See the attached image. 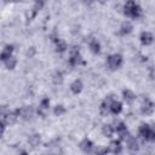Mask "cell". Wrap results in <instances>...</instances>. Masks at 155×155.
Masks as SVG:
<instances>
[{
  "label": "cell",
  "instance_id": "cell-1",
  "mask_svg": "<svg viewBox=\"0 0 155 155\" xmlns=\"http://www.w3.org/2000/svg\"><path fill=\"white\" fill-rule=\"evenodd\" d=\"M125 13L127 16H130V17H134L136 18V17H138L140 15V8L136 2L128 1L125 5Z\"/></svg>",
  "mask_w": 155,
  "mask_h": 155
},
{
  "label": "cell",
  "instance_id": "cell-2",
  "mask_svg": "<svg viewBox=\"0 0 155 155\" xmlns=\"http://www.w3.org/2000/svg\"><path fill=\"white\" fill-rule=\"evenodd\" d=\"M139 136L147 140H154L155 139V132L148 126V125H142L139 128Z\"/></svg>",
  "mask_w": 155,
  "mask_h": 155
},
{
  "label": "cell",
  "instance_id": "cell-3",
  "mask_svg": "<svg viewBox=\"0 0 155 155\" xmlns=\"http://www.w3.org/2000/svg\"><path fill=\"white\" fill-rule=\"evenodd\" d=\"M122 64V57L120 54H113L108 58V65L110 69H117Z\"/></svg>",
  "mask_w": 155,
  "mask_h": 155
},
{
  "label": "cell",
  "instance_id": "cell-4",
  "mask_svg": "<svg viewBox=\"0 0 155 155\" xmlns=\"http://www.w3.org/2000/svg\"><path fill=\"white\" fill-rule=\"evenodd\" d=\"M153 110H154V104L149 99H144L143 104H142V111L144 114H150V113H153Z\"/></svg>",
  "mask_w": 155,
  "mask_h": 155
},
{
  "label": "cell",
  "instance_id": "cell-5",
  "mask_svg": "<svg viewBox=\"0 0 155 155\" xmlns=\"http://www.w3.org/2000/svg\"><path fill=\"white\" fill-rule=\"evenodd\" d=\"M12 51H13V47L11 46V45H7L4 50H2V52H1V59L5 62V61H7L10 57H12L11 54H12Z\"/></svg>",
  "mask_w": 155,
  "mask_h": 155
},
{
  "label": "cell",
  "instance_id": "cell-6",
  "mask_svg": "<svg viewBox=\"0 0 155 155\" xmlns=\"http://www.w3.org/2000/svg\"><path fill=\"white\" fill-rule=\"evenodd\" d=\"M140 41L144 45H149V44L153 42V35L149 31H143L142 35H140Z\"/></svg>",
  "mask_w": 155,
  "mask_h": 155
},
{
  "label": "cell",
  "instance_id": "cell-7",
  "mask_svg": "<svg viewBox=\"0 0 155 155\" xmlns=\"http://www.w3.org/2000/svg\"><path fill=\"white\" fill-rule=\"evenodd\" d=\"M121 149H122V147H121V144H120V142H111V144L109 145V150L113 153V154H119L120 151H121Z\"/></svg>",
  "mask_w": 155,
  "mask_h": 155
},
{
  "label": "cell",
  "instance_id": "cell-8",
  "mask_svg": "<svg viewBox=\"0 0 155 155\" xmlns=\"http://www.w3.org/2000/svg\"><path fill=\"white\" fill-rule=\"evenodd\" d=\"M121 110H122V105H121V103L117 102V101L113 102V104L110 105V113H113V114H119Z\"/></svg>",
  "mask_w": 155,
  "mask_h": 155
},
{
  "label": "cell",
  "instance_id": "cell-9",
  "mask_svg": "<svg viewBox=\"0 0 155 155\" xmlns=\"http://www.w3.org/2000/svg\"><path fill=\"white\" fill-rule=\"evenodd\" d=\"M92 147H93V144H92V142L90 140V139H84L81 143H80V148L84 150V151H90L91 149H92Z\"/></svg>",
  "mask_w": 155,
  "mask_h": 155
},
{
  "label": "cell",
  "instance_id": "cell-10",
  "mask_svg": "<svg viewBox=\"0 0 155 155\" xmlns=\"http://www.w3.org/2000/svg\"><path fill=\"white\" fill-rule=\"evenodd\" d=\"M70 90H71L74 93H79V92L82 90V84H81V81H80V80H75V81L71 84Z\"/></svg>",
  "mask_w": 155,
  "mask_h": 155
},
{
  "label": "cell",
  "instance_id": "cell-11",
  "mask_svg": "<svg viewBox=\"0 0 155 155\" xmlns=\"http://www.w3.org/2000/svg\"><path fill=\"white\" fill-rule=\"evenodd\" d=\"M18 113H19V115H22V117H24V119H29V117L31 116V114H33V111H31V109H30L29 107L22 108Z\"/></svg>",
  "mask_w": 155,
  "mask_h": 155
},
{
  "label": "cell",
  "instance_id": "cell-12",
  "mask_svg": "<svg viewBox=\"0 0 155 155\" xmlns=\"http://www.w3.org/2000/svg\"><path fill=\"white\" fill-rule=\"evenodd\" d=\"M99 42L96 40V39H92L91 41H90V48H91V51L92 52H94V53H97V52H99Z\"/></svg>",
  "mask_w": 155,
  "mask_h": 155
},
{
  "label": "cell",
  "instance_id": "cell-13",
  "mask_svg": "<svg viewBox=\"0 0 155 155\" xmlns=\"http://www.w3.org/2000/svg\"><path fill=\"white\" fill-rule=\"evenodd\" d=\"M102 132H103L104 136H107V137H111V134H113V132H114V127L110 126V125H104L103 128H102Z\"/></svg>",
  "mask_w": 155,
  "mask_h": 155
},
{
  "label": "cell",
  "instance_id": "cell-14",
  "mask_svg": "<svg viewBox=\"0 0 155 155\" xmlns=\"http://www.w3.org/2000/svg\"><path fill=\"white\" fill-rule=\"evenodd\" d=\"M65 48H67V44H65L63 40H58V41H56V51H58V52H63V51H65Z\"/></svg>",
  "mask_w": 155,
  "mask_h": 155
},
{
  "label": "cell",
  "instance_id": "cell-15",
  "mask_svg": "<svg viewBox=\"0 0 155 155\" xmlns=\"http://www.w3.org/2000/svg\"><path fill=\"white\" fill-rule=\"evenodd\" d=\"M131 30H132V25H131L130 22L122 23V25H121V33H122V34H128Z\"/></svg>",
  "mask_w": 155,
  "mask_h": 155
},
{
  "label": "cell",
  "instance_id": "cell-16",
  "mask_svg": "<svg viewBox=\"0 0 155 155\" xmlns=\"http://www.w3.org/2000/svg\"><path fill=\"white\" fill-rule=\"evenodd\" d=\"M124 99H125L126 102H132V101L134 99L133 92H131L130 90H125V91H124Z\"/></svg>",
  "mask_w": 155,
  "mask_h": 155
},
{
  "label": "cell",
  "instance_id": "cell-17",
  "mask_svg": "<svg viewBox=\"0 0 155 155\" xmlns=\"http://www.w3.org/2000/svg\"><path fill=\"white\" fill-rule=\"evenodd\" d=\"M4 63H5V65H6L8 69H13L15 65H16V59H15V57H10V58H8L7 61H5Z\"/></svg>",
  "mask_w": 155,
  "mask_h": 155
},
{
  "label": "cell",
  "instance_id": "cell-18",
  "mask_svg": "<svg viewBox=\"0 0 155 155\" xmlns=\"http://www.w3.org/2000/svg\"><path fill=\"white\" fill-rule=\"evenodd\" d=\"M39 142H40V137H39L38 134H33V136H30V138H29V143H30L33 147L38 145Z\"/></svg>",
  "mask_w": 155,
  "mask_h": 155
},
{
  "label": "cell",
  "instance_id": "cell-19",
  "mask_svg": "<svg viewBox=\"0 0 155 155\" xmlns=\"http://www.w3.org/2000/svg\"><path fill=\"white\" fill-rule=\"evenodd\" d=\"M48 105H50V101H48L47 98L42 99L41 103H40V110H42V111L47 110V109H48Z\"/></svg>",
  "mask_w": 155,
  "mask_h": 155
},
{
  "label": "cell",
  "instance_id": "cell-20",
  "mask_svg": "<svg viewBox=\"0 0 155 155\" xmlns=\"http://www.w3.org/2000/svg\"><path fill=\"white\" fill-rule=\"evenodd\" d=\"M128 148L131 150H136L138 148V143H137V140L134 138H130L128 139Z\"/></svg>",
  "mask_w": 155,
  "mask_h": 155
},
{
  "label": "cell",
  "instance_id": "cell-21",
  "mask_svg": "<svg viewBox=\"0 0 155 155\" xmlns=\"http://www.w3.org/2000/svg\"><path fill=\"white\" fill-rule=\"evenodd\" d=\"M63 81V76H62V74L61 73H56L54 75H53V82L57 85V84H61Z\"/></svg>",
  "mask_w": 155,
  "mask_h": 155
},
{
  "label": "cell",
  "instance_id": "cell-22",
  "mask_svg": "<svg viewBox=\"0 0 155 155\" xmlns=\"http://www.w3.org/2000/svg\"><path fill=\"white\" fill-rule=\"evenodd\" d=\"M63 113H64V108H63L62 105H57V107L54 108V114H56V115L59 116V115L63 114Z\"/></svg>",
  "mask_w": 155,
  "mask_h": 155
},
{
  "label": "cell",
  "instance_id": "cell-23",
  "mask_svg": "<svg viewBox=\"0 0 155 155\" xmlns=\"http://www.w3.org/2000/svg\"><path fill=\"white\" fill-rule=\"evenodd\" d=\"M105 153H107V151H105L104 149H99V150L97 151V155H105Z\"/></svg>",
  "mask_w": 155,
  "mask_h": 155
},
{
  "label": "cell",
  "instance_id": "cell-24",
  "mask_svg": "<svg viewBox=\"0 0 155 155\" xmlns=\"http://www.w3.org/2000/svg\"><path fill=\"white\" fill-rule=\"evenodd\" d=\"M18 155H27V153L25 151H21V153H18Z\"/></svg>",
  "mask_w": 155,
  "mask_h": 155
}]
</instances>
